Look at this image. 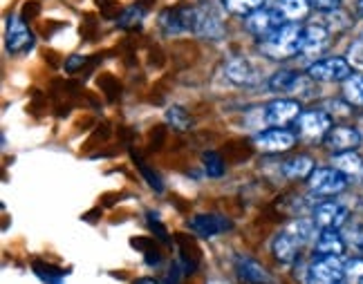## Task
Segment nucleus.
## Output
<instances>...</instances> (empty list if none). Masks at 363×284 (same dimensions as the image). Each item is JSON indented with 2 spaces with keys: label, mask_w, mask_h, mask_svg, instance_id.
Returning <instances> with one entry per match:
<instances>
[{
  "label": "nucleus",
  "mask_w": 363,
  "mask_h": 284,
  "mask_svg": "<svg viewBox=\"0 0 363 284\" xmlns=\"http://www.w3.org/2000/svg\"><path fill=\"white\" fill-rule=\"evenodd\" d=\"M337 284H343V282H337Z\"/></svg>",
  "instance_id": "obj_37"
},
{
  "label": "nucleus",
  "mask_w": 363,
  "mask_h": 284,
  "mask_svg": "<svg viewBox=\"0 0 363 284\" xmlns=\"http://www.w3.org/2000/svg\"><path fill=\"white\" fill-rule=\"evenodd\" d=\"M301 115V103L296 98H278V101H272L264 108V123L274 127H285L296 123Z\"/></svg>",
  "instance_id": "obj_5"
},
{
  "label": "nucleus",
  "mask_w": 363,
  "mask_h": 284,
  "mask_svg": "<svg viewBox=\"0 0 363 284\" xmlns=\"http://www.w3.org/2000/svg\"><path fill=\"white\" fill-rule=\"evenodd\" d=\"M310 5L318 11H334V9H339L341 0H310Z\"/></svg>",
  "instance_id": "obj_32"
},
{
  "label": "nucleus",
  "mask_w": 363,
  "mask_h": 284,
  "mask_svg": "<svg viewBox=\"0 0 363 284\" xmlns=\"http://www.w3.org/2000/svg\"><path fill=\"white\" fill-rule=\"evenodd\" d=\"M347 217H350V210L339 202H323L314 210V222L320 229H341L347 224Z\"/></svg>",
  "instance_id": "obj_10"
},
{
  "label": "nucleus",
  "mask_w": 363,
  "mask_h": 284,
  "mask_svg": "<svg viewBox=\"0 0 363 284\" xmlns=\"http://www.w3.org/2000/svg\"><path fill=\"white\" fill-rule=\"evenodd\" d=\"M343 282L345 284H363V258H352L343 266Z\"/></svg>",
  "instance_id": "obj_24"
},
{
  "label": "nucleus",
  "mask_w": 363,
  "mask_h": 284,
  "mask_svg": "<svg viewBox=\"0 0 363 284\" xmlns=\"http://www.w3.org/2000/svg\"><path fill=\"white\" fill-rule=\"evenodd\" d=\"M204 170L208 177H222L225 175V161H222V157L218 152H204Z\"/></svg>",
  "instance_id": "obj_26"
},
{
  "label": "nucleus",
  "mask_w": 363,
  "mask_h": 284,
  "mask_svg": "<svg viewBox=\"0 0 363 284\" xmlns=\"http://www.w3.org/2000/svg\"><path fill=\"white\" fill-rule=\"evenodd\" d=\"M166 119H169V123H173V127H177V130H189V125H191V117L186 115V110L179 106L169 108Z\"/></svg>",
  "instance_id": "obj_28"
},
{
  "label": "nucleus",
  "mask_w": 363,
  "mask_h": 284,
  "mask_svg": "<svg viewBox=\"0 0 363 284\" xmlns=\"http://www.w3.org/2000/svg\"><path fill=\"white\" fill-rule=\"evenodd\" d=\"M135 284H160L157 280H152V278H139Z\"/></svg>",
  "instance_id": "obj_35"
},
{
  "label": "nucleus",
  "mask_w": 363,
  "mask_h": 284,
  "mask_svg": "<svg viewBox=\"0 0 363 284\" xmlns=\"http://www.w3.org/2000/svg\"><path fill=\"white\" fill-rule=\"evenodd\" d=\"M332 164H334V168H337V170H341L345 177H359V175H363V159L357 154V150L334 154Z\"/></svg>",
  "instance_id": "obj_18"
},
{
  "label": "nucleus",
  "mask_w": 363,
  "mask_h": 284,
  "mask_svg": "<svg viewBox=\"0 0 363 284\" xmlns=\"http://www.w3.org/2000/svg\"><path fill=\"white\" fill-rule=\"evenodd\" d=\"M303 47V27L296 23H287L281 25L278 30H274L272 34L262 36L260 40V50L264 56L276 61H285L291 59V56L301 54Z\"/></svg>",
  "instance_id": "obj_1"
},
{
  "label": "nucleus",
  "mask_w": 363,
  "mask_h": 284,
  "mask_svg": "<svg viewBox=\"0 0 363 284\" xmlns=\"http://www.w3.org/2000/svg\"><path fill=\"white\" fill-rule=\"evenodd\" d=\"M350 61L357 67H363V40H357L354 45L350 47Z\"/></svg>",
  "instance_id": "obj_33"
},
{
  "label": "nucleus",
  "mask_w": 363,
  "mask_h": 284,
  "mask_svg": "<svg viewBox=\"0 0 363 284\" xmlns=\"http://www.w3.org/2000/svg\"><path fill=\"white\" fill-rule=\"evenodd\" d=\"M225 72H227V79H231L233 83H238V85H251V83L258 81V69L251 65L247 59L229 61L227 67H225Z\"/></svg>",
  "instance_id": "obj_16"
},
{
  "label": "nucleus",
  "mask_w": 363,
  "mask_h": 284,
  "mask_svg": "<svg viewBox=\"0 0 363 284\" xmlns=\"http://www.w3.org/2000/svg\"><path fill=\"white\" fill-rule=\"evenodd\" d=\"M303 76H298L296 72H289V69H283V72H276L269 79V88L274 92H296L303 85Z\"/></svg>",
  "instance_id": "obj_20"
},
{
  "label": "nucleus",
  "mask_w": 363,
  "mask_h": 284,
  "mask_svg": "<svg viewBox=\"0 0 363 284\" xmlns=\"http://www.w3.org/2000/svg\"><path fill=\"white\" fill-rule=\"evenodd\" d=\"M310 0H278L276 9L283 13V18L287 23H296L301 18H305L310 13Z\"/></svg>",
  "instance_id": "obj_19"
},
{
  "label": "nucleus",
  "mask_w": 363,
  "mask_h": 284,
  "mask_svg": "<svg viewBox=\"0 0 363 284\" xmlns=\"http://www.w3.org/2000/svg\"><path fill=\"white\" fill-rule=\"evenodd\" d=\"M312 193L316 195H339L347 188V177L337 168H314V173L307 177Z\"/></svg>",
  "instance_id": "obj_4"
},
{
  "label": "nucleus",
  "mask_w": 363,
  "mask_h": 284,
  "mask_svg": "<svg viewBox=\"0 0 363 284\" xmlns=\"http://www.w3.org/2000/svg\"><path fill=\"white\" fill-rule=\"evenodd\" d=\"M160 23H162V27H164V32H169V34H177V32L184 30V27H182L179 9H169V11H164Z\"/></svg>",
  "instance_id": "obj_29"
},
{
  "label": "nucleus",
  "mask_w": 363,
  "mask_h": 284,
  "mask_svg": "<svg viewBox=\"0 0 363 284\" xmlns=\"http://www.w3.org/2000/svg\"><path fill=\"white\" fill-rule=\"evenodd\" d=\"M272 249H274L276 260H281V262H294L298 258L301 242L289 231H285V233H281V235L274 239V246Z\"/></svg>",
  "instance_id": "obj_17"
},
{
  "label": "nucleus",
  "mask_w": 363,
  "mask_h": 284,
  "mask_svg": "<svg viewBox=\"0 0 363 284\" xmlns=\"http://www.w3.org/2000/svg\"><path fill=\"white\" fill-rule=\"evenodd\" d=\"M36 273L38 278H43L45 284H61L63 278H65V271H61V268H52V266H45V264H36Z\"/></svg>",
  "instance_id": "obj_30"
},
{
  "label": "nucleus",
  "mask_w": 363,
  "mask_h": 284,
  "mask_svg": "<svg viewBox=\"0 0 363 284\" xmlns=\"http://www.w3.org/2000/svg\"><path fill=\"white\" fill-rule=\"evenodd\" d=\"M314 226H316V222H305V220H298V222H294V224L289 226V233L294 235L301 244H305V242H310V239L316 235Z\"/></svg>",
  "instance_id": "obj_25"
},
{
  "label": "nucleus",
  "mask_w": 363,
  "mask_h": 284,
  "mask_svg": "<svg viewBox=\"0 0 363 284\" xmlns=\"http://www.w3.org/2000/svg\"><path fill=\"white\" fill-rule=\"evenodd\" d=\"M343 98L347 106L363 108V74H352L343 81Z\"/></svg>",
  "instance_id": "obj_21"
},
{
  "label": "nucleus",
  "mask_w": 363,
  "mask_h": 284,
  "mask_svg": "<svg viewBox=\"0 0 363 284\" xmlns=\"http://www.w3.org/2000/svg\"><path fill=\"white\" fill-rule=\"evenodd\" d=\"M245 25H247V30L251 34H256V36L262 38V36L272 34L274 30H278L281 25H287V21L283 18V13L274 7V9H258L254 13H249Z\"/></svg>",
  "instance_id": "obj_8"
},
{
  "label": "nucleus",
  "mask_w": 363,
  "mask_h": 284,
  "mask_svg": "<svg viewBox=\"0 0 363 284\" xmlns=\"http://www.w3.org/2000/svg\"><path fill=\"white\" fill-rule=\"evenodd\" d=\"M307 76L320 83H339L352 76V65L350 61L341 59V56H330V59H320L312 63L310 69H307Z\"/></svg>",
  "instance_id": "obj_2"
},
{
  "label": "nucleus",
  "mask_w": 363,
  "mask_h": 284,
  "mask_svg": "<svg viewBox=\"0 0 363 284\" xmlns=\"http://www.w3.org/2000/svg\"><path fill=\"white\" fill-rule=\"evenodd\" d=\"M361 132L359 127H350V125H334L332 130L325 135L323 144L328 150H332L334 154L339 152H350V150H357L361 146Z\"/></svg>",
  "instance_id": "obj_7"
},
{
  "label": "nucleus",
  "mask_w": 363,
  "mask_h": 284,
  "mask_svg": "<svg viewBox=\"0 0 363 284\" xmlns=\"http://www.w3.org/2000/svg\"><path fill=\"white\" fill-rule=\"evenodd\" d=\"M328 45V30L320 25H310L303 30V47H301V54H307V56H314V54H320Z\"/></svg>",
  "instance_id": "obj_15"
},
{
  "label": "nucleus",
  "mask_w": 363,
  "mask_h": 284,
  "mask_svg": "<svg viewBox=\"0 0 363 284\" xmlns=\"http://www.w3.org/2000/svg\"><path fill=\"white\" fill-rule=\"evenodd\" d=\"M357 11L363 16V0H357Z\"/></svg>",
  "instance_id": "obj_36"
},
{
  "label": "nucleus",
  "mask_w": 363,
  "mask_h": 284,
  "mask_svg": "<svg viewBox=\"0 0 363 284\" xmlns=\"http://www.w3.org/2000/svg\"><path fill=\"white\" fill-rule=\"evenodd\" d=\"M343 262L337 255H318L307 268V284H337L343 282Z\"/></svg>",
  "instance_id": "obj_3"
},
{
  "label": "nucleus",
  "mask_w": 363,
  "mask_h": 284,
  "mask_svg": "<svg viewBox=\"0 0 363 284\" xmlns=\"http://www.w3.org/2000/svg\"><path fill=\"white\" fill-rule=\"evenodd\" d=\"M254 144L258 150L262 152H269V154H276V152H287L291 146L296 144V135L289 132V130H283V127H272V130H264L260 132Z\"/></svg>",
  "instance_id": "obj_9"
},
{
  "label": "nucleus",
  "mask_w": 363,
  "mask_h": 284,
  "mask_svg": "<svg viewBox=\"0 0 363 284\" xmlns=\"http://www.w3.org/2000/svg\"><path fill=\"white\" fill-rule=\"evenodd\" d=\"M283 170L289 179H307L314 173V161L312 157H307V154H298V157L287 161Z\"/></svg>",
  "instance_id": "obj_22"
},
{
  "label": "nucleus",
  "mask_w": 363,
  "mask_h": 284,
  "mask_svg": "<svg viewBox=\"0 0 363 284\" xmlns=\"http://www.w3.org/2000/svg\"><path fill=\"white\" fill-rule=\"evenodd\" d=\"M32 45H34V36L27 30V25L18 16H11L7 23V50L11 54H23L27 50H32Z\"/></svg>",
  "instance_id": "obj_11"
},
{
  "label": "nucleus",
  "mask_w": 363,
  "mask_h": 284,
  "mask_svg": "<svg viewBox=\"0 0 363 284\" xmlns=\"http://www.w3.org/2000/svg\"><path fill=\"white\" fill-rule=\"evenodd\" d=\"M296 125L303 139H310V141L325 139V135L332 130V117L323 110H310V112H303Z\"/></svg>",
  "instance_id": "obj_6"
},
{
  "label": "nucleus",
  "mask_w": 363,
  "mask_h": 284,
  "mask_svg": "<svg viewBox=\"0 0 363 284\" xmlns=\"http://www.w3.org/2000/svg\"><path fill=\"white\" fill-rule=\"evenodd\" d=\"M81 65H86V56H72V59L65 63V69L67 72H74V69H79Z\"/></svg>",
  "instance_id": "obj_34"
},
{
  "label": "nucleus",
  "mask_w": 363,
  "mask_h": 284,
  "mask_svg": "<svg viewBox=\"0 0 363 284\" xmlns=\"http://www.w3.org/2000/svg\"><path fill=\"white\" fill-rule=\"evenodd\" d=\"M235 271H238V276L249 284H269L272 282L267 268H264L262 264H258L256 260H249V258L235 260Z\"/></svg>",
  "instance_id": "obj_14"
},
{
  "label": "nucleus",
  "mask_w": 363,
  "mask_h": 284,
  "mask_svg": "<svg viewBox=\"0 0 363 284\" xmlns=\"http://www.w3.org/2000/svg\"><path fill=\"white\" fill-rule=\"evenodd\" d=\"M191 231L193 233H198L200 237H216L220 233H225L231 229V220L227 217H222V215H195L191 222Z\"/></svg>",
  "instance_id": "obj_12"
},
{
  "label": "nucleus",
  "mask_w": 363,
  "mask_h": 284,
  "mask_svg": "<svg viewBox=\"0 0 363 284\" xmlns=\"http://www.w3.org/2000/svg\"><path fill=\"white\" fill-rule=\"evenodd\" d=\"M345 239L343 235L339 233V229H323L318 233L316 237V253L318 255H337V258H341V255L345 253Z\"/></svg>",
  "instance_id": "obj_13"
},
{
  "label": "nucleus",
  "mask_w": 363,
  "mask_h": 284,
  "mask_svg": "<svg viewBox=\"0 0 363 284\" xmlns=\"http://www.w3.org/2000/svg\"><path fill=\"white\" fill-rule=\"evenodd\" d=\"M341 235H343V239H345V244L354 246L357 251H363V226L352 224V226H347V229H345Z\"/></svg>",
  "instance_id": "obj_31"
},
{
  "label": "nucleus",
  "mask_w": 363,
  "mask_h": 284,
  "mask_svg": "<svg viewBox=\"0 0 363 284\" xmlns=\"http://www.w3.org/2000/svg\"><path fill=\"white\" fill-rule=\"evenodd\" d=\"M262 3L264 0H225V7L238 16H249V13L262 9Z\"/></svg>",
  "instance_id": "obj_23"
},
{
  "label": "nucleus",
  "mask_w": 363,
  "mask_h": 284,
  "mask_svg": "<svg viewBox=\"0 0 363 284\" xmlns=\"http://www.w3.org/2000/svg\"><path fill=\"white\" fill-rule=\"evenodd\" d=\"M144 21V9L142 7H130V9H125L117 25L121 27V30H133V27H139V23Z\"/></svg>",
  "instance_id": "obj_27"
}]
</instances>
